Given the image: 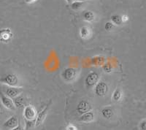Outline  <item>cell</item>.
I'll list each match as a JSON object with an SVG mask.
<instances>
[{
	"label": "cell",
	"mask_w": 146,
	"mask_h": 130,
	"mask_svg": "<svg viewBox=\"0 0 146 130\" xmlns=\"http://www.w3.org/2000/svg\"><path fill=\"white\" fill-rule=\"evenodd\" d=\"M13 34L10 29L5 28L0 30V42L3 43H7L13 39Z\"/></svg>",
	"instance_id": "8"
},
{
	"label": "cell",
	"mask_w": 146,
	"mask_h": 130,
	"mask_svg": "<svg viewBox=\"0 0 146 130\" xmlns=\"http://www.w3.org/2000/svg\"><path fill=\"white\" fill-rule=\"evenodd\" d=\"M76 110L78 113L80 114V115H82V114L86 113L87 112L91 111L92 110V106H91L90 102H88V101L82 100V101L78 102Z\"/></svg>",
	"instance_id": "7"
},
{
	"label": "cell",
	"mask_w": 146,
	"mask_h": 130,
	"mask_svg": "<svg viewBox=\"0 0 146 130\" xmlns=\"http://www.w3.org/2000/svg\"><path fill=\"white\" fill-rule=\"evenodd\" d=\"M85 2L83 1H74L72 3H71V8L73 10H78L82 8Z\"/></svg>",
	"instance_id": "19"
},
{
	"label": "cell",
	"mask_w": 146,
	"mask_h": 130,
	"mask_svg": "<svg viewBox=\"0 0 146 130\" xmlns=\"http://www.w3.org/2000/svg\"><path fill=\"white\" fill-rule=\"evenodd\" d=\"M13 101V103L14 105H15V107H18V108H20V107L24 106L26 103L25 98H24L23 96L21 95V94L20 95H18V97H15Z\"/></svg>",
	"instance_id": "14"
},
{
	"label": "cell",
	"mask_w": 146,
	"mask_h": 130,
	"mask_svg": "<svg viewBox=\"0 0 146 130\" xmlns=\"http://www.w3.org/2000/svg\"><path fill=\"white\" fill-rule=\"evenodd\" d=\"M94 120V113L93 111L87 112L86 113H83L79 118V121L85 123H91Z\"/></svg>",
	"instance_id": "12"
},
{
	"label": "cell",
	"mask_w": 146,
	"mask_h": 130,
	"mask_svg": "<svg viewBox=\"0 0 146 130\" xmlns=\"http://www.w3.org/2000/svg\"><path fill=\"white\" fill-rule=\"evenodd\" d=\"M121 19H122V21H123V23H124V22H127L128 21H129V16L126 15H123L121 16Z\"/></svg>",
	"instance_id": "25"
},
{
	"label": "cell",
	"mask_w": 146,
	"mask_h": 130,
	"mask_svg": "<svg viewBox=\"0 0 146 130\" xmlns=\"http://www.w3.org/2000/svg\"><path fill=\"white\" fill-rule=\"evenodd\" d=\"M91 35V29L88 27H83L80 29V36L81 38L88 39Z\"/></svg>",
	"instance_id": "15"
},
{
	"label": "cell",
	"mask_w": 146,
	"mask_h": 130,
	"mask_svg": "<svg viewBox=\"0 0 146 130\" xmlns=\"http://www.w3.org/2000/svg\"><path fill=\"white\" fill-rule=\"evenodd\" d=\"M66 2H68L69 4H71V3H72L73 2H74V1H75V0H66Z\"/></svg>",
	"instance_id": "29"
},
{
	"label": "cell",
	"mask_w": 146,
	"mask_h": 130,
	"mask_svg": "<svg viewBox=\"0 0 146 130\" xmlns=\"http://www.w3.org/2000/svg\"><path fill=\"white\" fill-rule=\"evenodd\" d=\"M66 130H78V128L72 124H70L66 127Z\"/></svg>",
	"instance_id": "23"
},
{
	"label": "cell",
	"mask_w": 146,
	"mask_h": 130,
	"mask_svg": "<svg viewBox=\"0 0 146 130\" xmlns=\"http://www.w3.org/2000/svg\"><path fill=\"white\" fill-rule=\"evenodd\" d=\"M10 130H23V128L21 125H18L17 127H15V128L12 129Z\"/></svg>",
	"instance_id": "26"
},
{
	"label": "cell",
	"mask_w": 146,
	"mask_h": 130,
	"mask_svg": "<svg viewBox=\"0 0 146 130\" xmlns=\"http://www.w3.org/2000/svg\"><path fill=\"white\" fill-rule=\"evenodd\" d=\"M100 80V75L96 72H90L86 78L85 83L87 87H93Z\"/></svg>",
	"instance_id": "5"
},
{
	"label": "cell",
	"mask_w": 146,
	"mask_h": 130,
	"mask_svg": "<svg viewBox=\"0 0 146 130\" xmlns=\"http://www.w3.org/2000/svg\"><path fill=\"white\" fill-rule=\"evenodd\" d=\"M94 86V93L98 97H105L108 92L109 87L105 82L99 81Z\"/></svg>",
	"instance_id": "3"
},
{
	"label": "cell",
	"mask_w": 146,
	"mask_h": 130,
	"mask_svg": "<svg viewBox=\"0 0 146 130\" xmlns=\"http://www.w3.org/2000/svg\"><path fill=\"white\" fill-rule=\"evenodd\" d=\"M122 96H123V92L120 89V88H117L115 90V92L113 94V99L115 102H118L122 98Z\"/></svg>",
	"instance_id": "18"
},
{
	"label": "cell",
	"mask_w": 146,
	"mask_h": 130,
	"mask_svg": "<svg viewBox=\"0 0 146 130\" xmlns=\"http://www.w3.org/2000/svg\"><path fill=\"white\" fill-rule=\"evenodd\" d=\"M103 68H104V70H105V72H111V67H110V65H108V64L105 65V66L103 67Z\"/></svg>",
	"instance_id": "24"
},
{
	"label": "cell",
	"mask_w": 146,
	"mask_h": 130,
	"mask_svg": "<svg viewBox=\"0 0 146 130\" xmlns=\"http://www.w3.org/2000/svg\"><path fill=\"white\" fill-rule=\"evenodd\" d=\"M3 112H4L3 107H2V105H0V115H2V114L3 113Z\"/></svg>",
	"instance_id": "28"
},
{
	"label": "cell",
	"mask_w": 146,
	"mask_h": 130,
	"mask_svg": "<svg viewBox=\"0 0 146 130\" xmlns=\"http://www.w3.org/2000/svg\"><path fill=\"white\" fill-rule=\"evenodd\" d=\"M101 113L103 118L110 120L114 115V110H113V108L112 107H105L102 109Z\"/></svg>",
	"instance_id": "13"
},
{
	"label": "cell",
	"mask_w": 146,
	"mask_h": 130,
	"mask_svg": "<svg viewBox=\"0 0 146 130\" xmlns=\"http://www.w3.org/2000/svg\"><path fill=\"white\" fill-rule=\"evenodd\" d=\"M111 22L115 26H121L123 23L121 16L120 15H117V14H115V15H112Z\"/></svg>",
	"instance_id": "17"
},
{
	"label": "cell",
	"mask_w": 146,
	"mask_h": 130,
	"mask_svg": "<svg viewBox=\"0 0 146 130\" xmlns=\"http://www.w3.org/2000/svg\"><path fill=\"white\" fill-rule=\"evenodd\" d=\"M23 91V88L20 87H9L5 91V95L11 99H14L20 95Z\"/></svg>",
	"instance_id": "10"
},
{
	"label": "cell",
	"mask_w": 146,
	"mask_h": 130,
	"mask_svg": "<svg viewBox=\"0 0 146 130\" xmlns=\"http://www.w3.org/2000/svg\"><path fill=\"white\" fill-rule=\"evenodd\" d=\"M0 83L10 87H16L19 84V79L16 74L7 73L0 78Z\"/></svg>",
	"instance_id": "1"
},
{
	"label": "cell",
	"mask_w": 146,
	"mask_h": 130,
	"mask_svg": "<svg viewBox=\"0 0 146 130\" xmlns=\"http://www.w3.org/2000/svg\"><path fill=\"white\" fill-rule=\"evenodd\" d=\"M77 76H78V71L72 67L66 68L62 73L63 79L64 80V81L67 82V83H72L76 80Z\"/></svg>",
	"instance_id": "2"
},
{
	"label": "cell",
	"mask_w": 146,
	"mask_h": 130,
	"mask_svg": "<svg viewBox=\"0 0 146 130\" xmlns=\"http://www.w3.org/2000/svg\"><path fill=\"white\" fill-rule=\"evenodd\" d=\"M83 17L84 21L87 22H92L94 21L95 19V15L92 11H86L83 13Z\"/></svg>",
	"instance_id": "16"
},
{
	"label": "cell",
	"mask_w": 146,
	"mask_h": 130,
	"mask_svg": "<svg viewBox=\"0 0 146 130\" xmlns=\"http://www.w3.org/2000/svg\"><path fill=\"white\" fill-rule=\"evenodd\" d=\"M23 118L27 121H34L36 119V110L32 105H27L23 110Z\"/></svg>",
	"instance_id": "4"
},
{
	"label": "cell",
	"mask_w": 146,
	"mask_h": 130,
	"mask_svg": "<svg viewBox=\"0 0 146 130\" xmlns=\"http://www.w3.org/2000/svg\"><path fill=\"white\" fill-rule=\"evenodd\" d=\"M139 129L140 130H146V121L143 119L140 123H139Z\"/></svg>",
	"instance_id": "22"
},
{
	"label": "cell",
	"mask_w": 146,
	"mask_h": 130,
	"mask_svg": "<svg viewBox=\"0 0 146 130\" xmlns=\"http://www.w3.org/2000/svg\"><path fill=\"white\" fill-rule=\"evenodd\" d=\"M115 25L111 21H108L105 25V29L107 32H110L114 29Z\"/></svg>",
	"instance_id": "20"
},
{
	"label": "cell",
	"mask_w": 146,
	"mask_h": 130,
	"mask_svg": "<svg viewBox=\"0 0 146 130\" xmlns=\"http://www.w3.org/2000/svg\"><path fill=\"white\" fill-rule=\"evenodd\" d=\"M37 0H25V2L27 4H32L36 2Z\"/></svg>",
	"instance_id": "27"
},
{
	"label": "cell",
	"mask_w": 146,
	"mask_h": 130,
	"mask_svg": "<svg viewBox=\"0 0 146 130\" xmlns=\"http://www.w3.org/2000/svg\"><path fill=\"white\" fill-rule=\"evenodd\" d=\"M51 105V101H50L48 105H46V107L40 112V113L37 115V116L36 117V119H35V127H39L43 123L44 121L45 120V118H46L47 115H48V110L50 108V105Z\"/></svg>",
	"instance_id": "6"
},
{
	"label": "cell",
	"mask_w": 146,
	"mask_h": 130,
	"mask_svg": "<svg viewBox=\"0 0 146 130\" xmlns=\"http://www.w3.org/2000/svg\"><path fill=\"white\" fill-rule=\"evenodd\" d=\"M18 125V119L16 115H13L4 123L3 127L7 129H12Z\"/></svg>",
	"instance_id": "11"
},
{
	"label": "cell",
	"mask_w": 146,
	"mask_h": 130,
	"mask_svg": "<svg viewBox=\"0 0 146 130\" xmlns=\"http://www.w3.org/2000/svg\"><path fill=\"white\" fill-rule=\"evenodd\" d=\"M26 121V129H29L32 128V127L35 125V120L34 121H27L25 120Z\"/></svg>",
	"instance_id": "21"
},
{
	"label": "cell",
	"mask_w": 146,
	"mask_h": 130,
	"mask_svg": "<svg viewBox=\"0 0 146 130\" xmlns=\"http://www.w3.org/2000/svg\"><path fill=\"white\" fill-rule=\"evenodd\" d=\"M0 98L2 101V104L4 107H6L8 110H14L15 109V105L13 103V101L12 100L11 98L7 97L5 94H3L2 92H0Z\"/></svg>",
	"instance_id": "9"
}]
</instances>
